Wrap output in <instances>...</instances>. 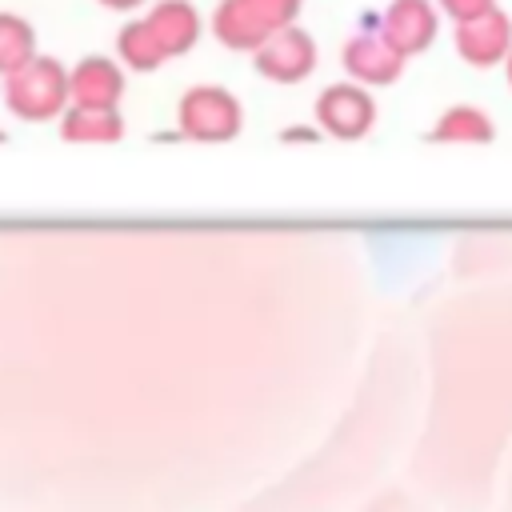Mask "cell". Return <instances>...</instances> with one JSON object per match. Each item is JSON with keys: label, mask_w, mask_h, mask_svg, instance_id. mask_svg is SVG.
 I'll return each mask as SVG.
<instances>
[{"label": "cell", "mask_w": 512, "mask_h": 512, "mask_svg": "<svg viewBox=\"0 0 512 512\" xmlns=\"http://www.w3.org/2000/svg\"><path fill=\"white\" fill-rule=\"evenodd\" d=\"M4 104L20 120H52L72 104V80L52 56H32L4 84Z\"/></svg>", "instance_id": "6da1fadb"}, {"label": "cell", "mask_w": 512, "mask_h": 512, "mask_svg": "<svg viewBox=\"0 0 512 512\" xmlns=\"http://www.w3.org/2000/svg\"><path fill=\"white\" fill-rule=\"evenodd\" d=\"M240 120L244 112L228 88L200 84V88H188L180 100V132L192 140H204V144L232 140L240 132Z\"/></svg>", "instance_id": "7a4b0ae2"}, {"label": "cell", "mask_w": 512, "mask_h": 512, "mask_svg": "<svg viewBox=\"0 0 512 512\" xmlns=\"http://www.w3.org/2000/svg\"><path fill=\"white\" fill-rule=\"evenodd\" d=\"M316 120L336 140H360L376 124V100L368 96V84L360 80L328 84L316 100Z\"/></svg>", "instance_id": "3957f363"}, {"label": "cell", "mask_w": 512, "mask_h": 512, "mask_svg": "<svg viewBox=\"0 0 512 512\" xmlns=\"http://www.w3.org/2000/svg\"><path fill=\"white\" fill-rule=\"evenodd\" d=\"M252 64L260 76L276 80V84H300L312 68H316V40L288 24V28H276L256 52H252Z\"/></svg>", "instance_id": "277c9868"}, {"label": "cell", "mask_w": 512, "mask_h": 512, "mask_svg": "<svg viewBox=\"0 0 512 512\" xmlns=\"http://www.w3.org/2000/svg\"><path fill=\"white\" fill-rule=\"evenodd\" d=\"M452 44L464 64L472 68H496L512 52V16L500 8H488L472 20H460L452 32Z\"/></svg>", "instance_id": "5b68a950"}, {"label": "cell", "mask_w": 512, "mask_h": 512, "mask_svg": "<svg viewBox=\"0 0 512 512\" xmlns=\"http://www.w3.org/2000/svg\"><path fill=\"white\" fill-rule=\"evenodd\" d=\"M436 32H440V8L432 0H392L380 16V36L400 56H416L432 48Z\"/></svg>", "instance_id": "8992f818"}, {"label": "cell", "mask_w": 512, "mask_h": 512, "mask_svg": "<svg viewBox=\"0 0 512 512\" xmlns=\"http://www.w3.org/2000/svg\"><path fill=\"white\" fill-rule=\"evenodd\" d=\"M340 60H344V72H348L352 80H360V84H368V88H384V84L400 80L408 56H400V52L380 36V28H376V32H356V36L344 44Z\"/></svg>", "instance_id": "52a82bcc"}, {"label": "cell", "mask_w": 512, "mask_h": 512, "mask_svg": "<svg viewBox=\"0 0 512 512\" xmlns=\"http://www.w3.org/2000/svg\"><path fill=\"white\" fill-rule=\"evenodd\" d=\"M72 104H88V108H116L120 92H124V72L108 60V56H84L72 72Z\"/></svg>", "instance_id": "ba28073f"}, {"label": "cell", "mask_w": 512, "mask_h": 512, "mask_svg": "<svg viewBox=\"0 0 512 512\" xmlns=\"http://www.w3.org/2000/svg\"><path fill=\"white\" fill-rule=\"evenodd\" d=\"M144 20H148V28L156 32V40H160V48L168 56L188 52L196 44V36H200V16H196V8L188 0H160Z\"/></svg>", "instance_id": "9c48e42d"}, {"label": "cell", "mask_w": 512, "mask_h": 512, "mask_svg": "<svg viewBox=\"0 0 512 512\" xmlns=\"http://www.w3.org/2000/svg\"><path fill=\"white\" fill-rule=\"evenodd\" d=\"M436 144H488L496 136V124L484 108L476 104H452L436 116L432 132H428Z\"/></svg>", "instance_id": "30bf717a"}, {"label": "cell", "mask_w": 512, "mask_h": 512, "mask_svg": "<svg viewBox=\"0 0 512 512\" xmlns=\"http://www.w3.org/2000/svg\"><path fill=\"white\" fill-rule=\"evenodd\" d=\"M124 120L116 108H88V104H72L60 120V136L72 144H112L120 140Z\"/></svg>", "instance_id": "8fae6325"}, {"label": "cell", "mask_w": 512, "mask_h": 512, "mask_svg": "<svg viewBox=\"0 0 512 512\" xmlns=\"http://www.w3.org/2000/svg\"><path fill=\"white\" fill-rule=\"evenodd\" d=\"M212 32H216V40L220 44H228V48H236V52H256L272 32L252 16V8L244 4V0H224L220 8H216V16H212Z\"/></svg>", "instance_id": "7c38bea8"}, {"label": "cell", "mask_w": 512, "mask_h": 512, "mask_svg": "<svg viewBox=\"0 0 512 512\" xmlns=\"http://www.w3.org/2000/svg\"><path fill=\"white\" fill-rule=\"evenodd\" d=\"M116 48H120L124 64L136 68V72H152V68H160V64L168 60V52L160 48V40H156V32L148 28V20L124 24L120 36H116Z\"/></svg>", "instance_id": "4fadbf2b"}, {"label": "cell", "mask_w": 512, "mask_h": 512, "mask_svg": "<svg viewBox=\"0 0 512 512\" xmlns=\"http://www.w3.org/2000/svg\"><path fill=\"white\" fill-rule=\"evenodd\" d=\"M36 56V32L24 16L0 12V76H12Z\"/></svg>", "instance_id": "5bb4252c"}, {"label": "cell", "mask_w": 512, "mask_h": 512, "mask_svg": "<svg viewBox=\"0 0 512 512\" xmlns=\"http://www.w3.org/2000/svg\"><path fill=\"white\" fill-rule=\"evenodd\" d=\"M244 4L252 8V16H256L268 32L288 28V24L296 20V12H300V0H244Z\"/></svg>", "instance_id": "9a60e30c"}, {"label": "cell", "mask_w": 512, "mask_h": 512, "mask_svg": "<svg viewBox=\"0 0 512 512\" xmlns=\"http://www.w3.org/2000/svg\"><path fill=\"white\" fill-rule=\"evenodd\" d=\"M436 8H440L452 24H460V20H472V16L488 12V8H496V0H436Z\"/></svg>", "instance_id": "2e32d148"}, {"label": "cell", "mask_w": 512, "mask_h": 512, "mask_svg": "<svg viewBox=\"0 0 512 512\" xmlns=\"http://www.w3.org/2000/svg\"><path fill=\"white\" fill-rule=\"evenodd\" d=\"M100 4H108V8H120V12H124V8H136V4H144V0H100Z\"/></svg>", "instance_id": "e0dca14e"}, {"label": "cell", "mask_w": 512, "mask_h": 512, "mask_svg": "<svg viewBox=\"0 0 512 512\" xmlns=\"http://www.w3.org/2000/svg\"><path fill=\"white\" fill-rule=\"evenodd\" d=\"M504 76H508V88H512V52H508V60H504Z\"/></svg>", "instance_id": "ac0fdd59"}]
</instances>
